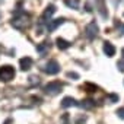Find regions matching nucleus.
I'll use <instances>...</instances> for the list:
<instances>
[{
    "label": "nucleus",
    "mask_w": 124,
    "mask_h": 124,
    "mask_svg": "<svg viewBox=\"0 0 124 124\" xmlns=\"http://www.w3.org/2000/svg\"><path fill=\"white\" fill-rule=\"evenodd\" d=\"M29 19H31V16H29L28 13H18L15 18H12L10 25H12L15 29L22 31V29H25V28L29 25Z\"/></svg>",
    "instance_id": "nucleus-1"
},
{
    "label": "nucleus",
    "mask_w": 124,
    "mask_h": 124,
    "mask_svg": "<svg viewBox=\"0 0 124 124\" xmlns=\"http://www.w3.org/2000/svg\"><path fill=\"white\" fill-rule=\"evenodd\" d=\"M15 78V69L13 66L5 64L0 67V82H9Z\"/></svg>",
    "instance_id": "nucleus-2"
},
{
    "label": "nucleus",
    "mask_w": 124,
    "mask_h": 124,
    "mask_svg": "<svg viewBox=\"0 0 124 124\" xmlns=\"http://www.w3.org/2000/svg\"><path fill=\"white\" fill-rule=\"evenodd\" d=\"M61 89H63V83H60V82H57V80L47 83V85H45V88H44L45 93H48V95H51V96H54V95L60 93V92H61Z\"/></svg>",
    "instance_id": "nucleus-3"
},
{
    "label": "nucleus",
    "mask_w": 124,
    "mask_h": 124,
    "mask_svg": "<svg viewBox=\"0 0 124 124\" xmlns=\"http://www.w3.org/2000/svg\"><path fill=\"white\" fill-rule=\"evenodd\" d=\"M98 32H99V26H98L96 22H91V23H88L86 28H85V35H86V38H89V39L96 38Z\"/></svg>",
    "instance_id": "nucleus-4"
},
{
    "label": "nucleus",
    "mask_w": 124,
    "mask_h": 124,
    "mask_svg": "<svg viewBox=\"0 0 124 124\" xmlns=\"http://www.w3.org/2000/svg\"><path fill=\"white\" fill-rule=\"evenodd\" d=\"M44 72L47 75H57L60 72V64L57 63V60H50L44 67Z\"/></svg>",
    "instance_id": "nucleus-5"
},
{
    "label": "nucleus",
    "mask_w": 124,
    "mask_h": 124,
    "mask_svg": "<svg viewBox=\"0 0 124 124\" xmlns=\"http://www.w3.org/2000/svg\"><path fill=\"white\" fill-rule=\"evenodd\" d=\"M64 18H58V19H53V21H48L47 22V29H48V32H53V31H55L60 25H63L64 23Z\"/></svg>",
    "instance_id": "nucleus-6"
},
{
    "label": "nucleus",
    "mask_w": 124,
    "mask_h": 124,
    "mask_svg": "<svg viewBox=\"0 0 124 124\" xmlns=\"http://www.w3.org/2000/svg\"><path fill=\"white\" fill-rule=\"evenodd\" d=\"M32 64H34V60L31 57H22L19 60V66H21V70L22 72H28L32 67Z\"/></svg>",
    "instance_id": "nucleus-7"
},
{
    "label": "nucleus",
    "mask_w": 124,
    "mask_h": 124,
    "mask_svg": "<svg viewBox=\"0 0 124 124\" xmlns=\"http://www.w3.org/2000/svg\"><path fill=\"white\" fill-rule=\"evenodd\" d=\"M102 50H104V53H105L107 57H112V55H115V47H114L109 41H105V42H104Z\"/></svg>",
    "instance_id": "nucleus-8"
},
{
    "label": "nucleus",
    "mask_w": 124,
    "mask_h": 124,
    "mask_svg": "<svg viewBox=\"0 0 124 124\" xmlns=\"http://www.w3.org/2000/svg\"><path fill=\"white\" fill-rule=\"evenodd\" d=\"M54 13H55V6H54V5H48V6L45 8V10H44L42 16H41V19H42V21H47V19L50 21V18H51Z\"/></svg>",
    "instance_id": "nucleus-9"
},
{
    "label": "nucleus",
    "mask_w": 124,
    "mask_h": 124,
    "mask_svg": "<svg viewBox=\"0 0 124 124\" xmlns=\"http://www.w3.org/2000/svg\"><path fill=\"white\" fill-rule=\"evenodd\" d=\"M76 105H79V104L72 96H66V98H63V101H61V107L63 108H70V107H76Z\"/></svg>",
    "instance_id": "nucleus-10"
},
{
    "label": "nucleus",
    "mask_w": 124,
    "mask_h": 124,
    "mask_svg": "<svg viewBox=\"0 0 124 124\" xmlns=\"http://www.w3.org/2000/svg\"><path fill=\"white\" fill-rule=\"evenodd\" d=\"M48 50H50V42H48V41H44V42H41V44L37 45V51H38L39 54H45Z\"/></svg>",
    "instance_id": "nucleus-11"
},
{
    "label": "nucleus",
    "mask_w": 124,
    "mask_h": 124,
    "mask_svg": "<svg viewBox=\"0 0 124 124\" xmlns=\"http://www.w3.org/2000/svg\"><path fill=\"white\" fill-rule=\"evenodd\" d=\"M55 44H57V47H58L60 50H67V48L70 47V42L66 41V39H63V38H57V39H55Z\"/></svg>",
    "instance_id": "nucleus-12"
},
{
    "label": "nucleus",
    "mask_w": 124,
    "mask_h": 124,
    "mask_svg": "<svg viewBox=\"0 0 124 124\" xmlns=\"http://www.w3.org/2000/svg\"><path fill=\"white\" fill-rule=\"evenodd\" d=\"M64 3H66V6H69L72 9H79L80 0H64Z\"/></svg>",
    "instance_id": "nucleus-13"
},
{
    "label": "nucleus",
    "mask_w": 124,
    "mask_h": 124,
    "mask_svg": "<svg viewBox=\"0 0 124 124\" xmlns=\"http://www.w3.org/2000/svg\"><path fill=\"white\" fill-rule=\"evenodd\" d=\"M82 108H85V109H91L92 107H93V101L92 99H85V101H82V104H79Z\"/></svg>",
    "instance_id": "nucleus-14"
},
{
    "label": "nucleus",
    "mask_w": 124,
    "mask_h": 124,
    "mask_svg": "<svg viewBox=\"0 0 124 124\" xmlns=\"http://www.w3.org/2000/svg\"><path fill=\"white\" fill-rule=\"evenodd\" d=\"M107 101H108L109 104L118 102V95H115V93H108V95H107Z\"/></svg>",
    "instance_id": "nucleus-15"
},
{
    "label": "nucleus",
    "mask_w": 124,
    "mask_h": 124,
    "mask_svg": "<svg viewBox=\"0 0 124 124\" xmlns=\"http://www.w3.org/2000/svg\"><path fill=\"white\" fill-rule=\"evenodd\" d=\"M38 83H39V78H38V76H29V85L35 86V85H38Z\"/></svg>",
    "instance_id": "nucleus-16"
},
{
    "label": "nucleus",
    "mask_w": 124,
    "mask_h": 124,
    "mask_svg": "<svg viewBox=\"0 0 124 124\" xmlns=\"http://www.w3.org/2000/svg\"><path fill=\"white\" fill-rule=\"evenodd\" d=\"M86 115H80V117H78L76 118V124H86Z\"/></svg>",
    "instance_id": "nucleus-17"
},
{
    "label": "nucleus",
    "mask_w": 124,
    "mask_h": 124,
    "mask_svg": "<svg viewBox=\"0 0 124 124\" xmlns=\"http://www.w3.org/2000/svg\"><path fill=\"white\" fill-rule=\"evenodd\" d=\"M117 67H118V70H120V72H124V58L118 60V63H117Z\"/></svg>",
    "instance_id": "nucleus-18"
},
{
    "label": "nucleus",
    "mask_w": 124,
    "mask_h": 124,
    "mask_svg": "<svg viewBox=\"0 0 124 124\" xmlns=\"http://www.w3.org/2000/svg\"><path fill=\"white\" fill-rule=\"evenodd\" d=\"M60 121L63 123V124H70L69 123V114H63V117L60 118Z\"/></svg>",
    "instance_id": "nucleus-19"
},
{
    "label": "nucleus",
    "mask_w": 124,
    "mask_h": 124,
    "mask_svg": "<svg viewBox=\"0 0 124 124\" xmlns=\"http://www.w3.org/2000/svg\"><path fill=\"white\" fill-rule=\"evenodd\" d=\"M67 78H72L73 80H76V79H79V75L75 73V72H69V73H67Z\"/></svg>",
    "instance_id": "nucleus-20"
},
{
    "label": "nucleus",
    "mask_w": 124,
    "mask_h": 124,
    "mask_svg": "<svg viewBox=\"0 0 124 124\" xmlns=\"http://www.w3.org/2000/svg\"><path fill=\"white\" fill-rule=\"evenodd\" d=\"M117 115H118L120 118H123V120H124V107H121V108H118V109H117Z\"/></svg>",
    "instance_id": "nucleus-21"
},
{
    "label": "nucleus",
    "mask_w": 124,
    "mask_h": 124,
    "mask_svg": "<svg viewBox=\"0 0 124 124\" xmlns=\"http://www.w3.org/2000/svg\"><path fill=\"white\" fill-rule=\"evenodd\" d=\"M85 8H86V10H88V12H92V9H91V5H89V3H86V5H85Z\"/></svg>",
    "instance_id": "nucleus-22"
},
{
    "label": "nucleus",
    "mask_w": 124,
    "mask_h": 124,
    "mask_svg": "<svg viewBox=\"0 0 124 124\" xmlns=\"http://www.w3.org/2000/svg\"><path fill=\"white\" fill-rule=\"evenodd\" d=\"M121 32H123V34H124V25H123V26H121Z\"/></svg>",
    "instance_id": "nucleus-23"
},
{
    "label": "nucleus",
    "mask_w": 124,
    "mask_h": 124,
    "mask_svg": "<svg viewBox=\"0 0 124 124\" xmlns=\"http://www.w3.org/2000/svg\"><path fill=\"white\" fill-rule=\"evenodd\" d=\"M121 54H123V55H124V48H123V50H121Z\"/></svg>",
    "instance_id": "nucleus-24"
},
{
    "label": "nucleus",
    "mask_w": 124,
    "mask_h": 124,
    "mask_svg": "<svg viewBox=\"0 0 124 124\" xmlns=\"http://www.w3.org/2000/svg\"><path fill=\"white\" fill-rule=\"evenodd\" d=\"M123 16H124V13H123Z\"/></svg>",
    "instance_id": "nucleus-25"
},
{
    "label": "nucleus",
    "mask_w": 124,
    "mask_h": 124,
    "mask_svg": "<svg viewBox=\"0 0 124 124\" xmlns=\"http://www.w3.org/2000/svg\"><path fill=\"white\" fill-rule=\"evenodd\" d=\"M0 2H2V0H0Z\"/></svg>",
    "instance_id": "nucleus-26"
},
{
    "label": "nucleus",
    "mask_w": 124,
    "mask_h": 124,
    "mask_svg": "<svg viewBox=\"0 0 124 124\" xmlns=\"http://www.w3.org/2000/svg\"><path fill=\"white\" fill-rule=\"evenodd\" d=\"M0 16H2V15H0Z\"/></svg>",
    "instance_id": "nucleus-27"
}]
</instances>
